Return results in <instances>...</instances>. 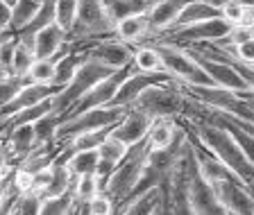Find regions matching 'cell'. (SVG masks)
Returning <instances> with one entry per match:
<instances>
[{"mask_svg":"<svg viewBox=\"0 0 254 215\" xmlns=\"http://www.w3.org/2000/svg\"><path fill=\"white\" fill-rule=\"evenodd\" d=\"M189 129H190L189 136L193 138V141H197L204 150H209L216 159H220V161L254 193V163L245 157L241 145L234 141V136L225 127L216 125V122H211V120L197 118V120H190Z\"/></svg>","mask_w":254,"mask_h":215,"instance_id":"obj_1","label":"cell"},{"mask_svg":"<svg viewBox=\"0 0 254 215\" xmlns=\"http://www.w3.org/2000/svg\"><path fill=\"white\" fill-rule=\"evenodd\" d=\"M148 154H150L148 141L136 143V145H132L127 150L125 159H123L116 168L111 170L109 177H107L105 190H102V193H107L111 200H114V206H116V209L127 195L132 193L134 184L138 181L143 168H145V163H148Z\"/></svg>","mask_w":254,"mask_h":215,"instance_id":"obj_2","label":"cell"},{"mask_svg":"<svg viewBox=\"0 0 254 215\" xmlns=\"http://www.w3.org/2000/svg\"><path fill=\"white\" fill-rule=\"evenodd\" d=\"M114 30H116V23L109 18L102 0H77L75 23L66 39L70 43H91L114 34Z\"/></svg>","mask_w":254,"mask_h":215,"instance_id":"obj_3","label":"cell"},{"mask_svg":"<svg viewBox=\"0 0 254 215\" xmlns=\"http://www.w3.org/2000/svg\"><path fill=\"white\" fill-rule=\"evenodd\" d=\"M111 73H114V68H109V66H105V63H100L98 59L86 54V59L79 63V68L75 70V75L70 77L68 84L62 86V89L53 95V111L59 118H64V113H66L91 86H95L100 79H105L107 75H111Z\"/></svg>","mask_w":254,"mask_h":215,"instance_id":"obj_4","label":"cell"},{"mask_svg":"<svg viewBox=\"0 0 254 215\" xmlns=\"http://www.w3.org/2000/svg\"><path fill=\"white\" fill-rule=\"evenodd\" d=\"M129 107H95V109H86L79 111L75 115L64 118L57 127L55 134V143H68L73 136L84 134V131H93V129H102V127H114L123 115L127 113Z\"/></svg>","mask_w":254,"mask_h":215,"instance_id":"obj_5","label":"cell"},{"mask_svg":"<svg viewBox=\"0 0 254 215\" xmlns=\"http://www.w3.org/2000/svg\"><path fill=\"white\" fill-rule=\"evenodd\" d=\"M157 50L161 54V61H164V70L173 75V79H180L182 84L190 86H216V82L206 75L200 61L182 46L164 41L157 46Z\"/></svg>","mask_w":254,"mask_h":215,"instance_id":"obj_6","label":"cell"},{"mask_svg":"<svg viewBox=\"0 0 254 215\" xmlns=\"http://www.w3.org/2000/svg\"><path fill=\"white\" fill-rule=\"evenodd\" d=\"M182 102H184V93L180 86L168 84H152L143 91L134 100V109L148 113L150 118H175L182 113Z\"/></svg>","mask_w":254,"mask_h":215,"instance_id":"obj_7","label":"cell"},{"mask_svg":"<svg viewBox=\"0 0 254 215\" xmlns=\"http://www.w3.org/2000/svg\"><path fill=\"white\" fill-rule=\"evenodd\" d=\"M232 27V23H227L222 16H216V18H206V21L190 23V25L184 27L166 30V34L175 43H213L227 37Z\"/></svg>","mask_w":254,"mask_h":215,"instance_id":"obj_8","label":"cell"},{"mask_svg":"<svg viewBox=\"0 0 254 215\" xmlns=\"http://www.w3.org/2000/svg\"><path fill=\"white\" fill-rule=\"evenodd\" d=\"M211 188L216 193L225 213L238 215H254V193L241 179H220L211 181Z\"/></svg>","mask_w":254,"mask_h":215,"instance_id":"obj_9","label":"cell"},{"mask_svg":"<svg viewBox=\"0 0 254 215\" xmlns=\"http://www.w3.org/2000/svg\"><path fill=\"white\" fill-rule=\"evenodd\" d=\"M168 82H173V75L166 73V70H161V73H143V70L134 68L132 73L121 82V86H118V91L114 93L109 105L111 107H132L134 100H136L148 86L168 84Z\"/></svg>","mask_w":254,"mask_h":215,"instance_id":"obj_10","label":"cell"},{"mask_svg":"<svg viewBox=\"0 0 254 215\" xmlns=\"http://www.w3.org/2000/svg\"><path fill=\"white\" fill-rule=\"evenodd\" d=\"M152 120H154V118H150L148 113H143V111L129 107V109H127V113L123 115L116 125L111 127L109 134H111V136H116L118 141H123L125 145L132 147V145H136V143L145 141L150 127H152Z\"/></svg>","mask_w":254,"mask_h":215,"instance_id":"obj_11","label":"cell"},{"mask_svg":"<svg viewBox=\"0 0 254 215\" xmlns=\"http://www.w3.org/2000/svg\"><path fill=\"white\" fill-rule=\"evenodd\" d=\"M86 54L98 59L100 63H105V66H109L114 70L132 66V57H134L129 46L125 41H121V39H98L95 43L89 46Z\"/></svg>","mask_w":254,"mask_h":215,"instance_id":"obj_12","label":"cell"},{"mask_svg":"<svg viewBox=\"0 0 254 215\" xmlns=\"http://www.w3.org/2000/svg\"><path fill=\"white\" fill-rule=\"evenodd\" d=\"M189 213H206V215L225 213V209L220 206L216 193H213L211 184L200 174V168H197V172L189 181Z\"/></svg>","mask_w":254,"mask_h":215,"instance_id":"obj_13","label":"cell"},{"mask_svg":"<svg viewBox=\"0 0 254 215\" xmlns=\"http://www.w3.org/2000/svg\"><path fill=\"white\" fill-rule=\"evenodd\" d=\"M57 91H59V86H55V84H37V82H30V84L23 86L7 105L0 107V120H5L7 115L16 113V111H21V109H27V107L46 100V98H53Z\"/></svg>","mask_w":254,"mask_h":215,"instance_id":"obj_14","label":"cell"},{"mask_svg":"<svg viewBox=\"0 0 254 215\" xmlns=\"http://www.w3.org/2000/svg\"><path fill=\"white\" fill-rule=\"evenodd\" d=\"M32 48H34V57L37 59H55L57 53L66 46V32L57 23H48L41 30L32 34Z\"/></svg>","mask_w":254,"mask_h":215,"instance_id":"obj_15","label":"cell"},{"mask_svg":"<svg viewBox=\"0 0 254 215\" xmlns=\"http://www.w3.org/2000/svg\"><path fill=\"white\" fill-rule=\"evenodd\" d=\"M189 0H154L148 9L150 18V30L152 32H166L175 25V21L180 18L182 9L186 7Z\"/></svg>","mask_w":254,"mask_h":215,"instance_id":"obj_16","label":"cell"},{"mask_svg":"<svg viewBox=\"0 0 254 215\" xmlns=\"http://www.w3.org/2000/svg\"><path fill=\"white\" fill-rule=\"evenodd\" d=\"M55 161L66 163L73 177H82V174H93L98 170L100 154H98V147L95 150H75V152L64 150L62 154L55 157Z\"/></svg>","mask_w":254,"mask_h":215,"instance_id":"obj_17","label":"cell"},{"mask_svg":"<svg viewBox=\"0 0 254 215\" xmlns=\"http://www.w3.org/2000/svg\"><path fill=\"white\" fill-rule=\"evenodd\" d=\"M37 147V134H34V125H21V127H14V129L7 134V143H5V150H7V157L9 159H23Z\"/></svg>","mask_w":254,"mask_h":215,"instance_id":"obj_18","label":"cell"},{"mask_svg":"<svg viewBox=\"0 0 254 215\" xmlns=\"http://www.w3.org/2000/svg\"><path fill=\"white\" fill-rule=\"evenodd\" d=\"M182 134H184V131L177 129L173 118H154L145 141H148L150 150H166V147L175 145V143L180 141Z\"/></svg>","mask_w":254,"mask_h":215,"instance_id":"obj_19","label":"cell"},{"mask_svg":"<svg viewBox=\"0 0 254 215\" xmlns=\"http://www.w3.org/2000/svg\"><path fill=\"white\" fill-rule=\"evenodd\" d=\"M150 18H148V11H141V14H134V16H127V18H121L116 23V34L121 41L125 43H138L150 34Z\"/></svg>","mask_w":254,"mask_h":215,"instance_id":"obj_20","label":"cell"},{"mask_svg":"<svg viewBox=\"0 0 254 215\" xmlns=\"http://www.w3.org/2000/svg\"><path fill=\"white\" fill-rule=\"evenodd\" d=\"M216 16H220V9L213 7V5H209L206 0H189L173 27H184V25H190V23H200V21H206V18H216ZM173 27H170V30H173Z\"/></svg>","mask_w":254,"mask_h":215,"instance_id":"obj_21","label":"cell"},{"mask_svg":"<svg viewBox=\"0 0 254 215\" xmlns=\"http://www.w3.org/2000/svg\"><path fill=\"white\" fill-rule=\"evenodd\" d=\"M121 213H134V215H150V213H164V200H161V188L145 190L143 195H138L134 202H129L127 206H123Z\"/></svg>","mask_w":254,"mask_h":215,"instance_id":"obj_22","label":"cell"},{"mask_svg":"<svg viewBox=\"0 0 254 215\" xmlns=\"http://www.w3.org/2000/svg\"><path fill=\"white\" fill-rule=\"evenodd\" d=\"M102 2H105V9L114 23H118L121 18H127V16L148 11L150 5H152V0H102Z\"/></svg>","mask_w":254,"mask_h":215,"instance_id":"obj_23","label":"cell"},{"mask_svg":"<svg viewBox=\"0 0 254 215\" xmlns=\"http://www.w3.org/2000/svg\"><path fill=\"white\" fill-rule=\"evenodd\" d=\"M34 48H32V39L27 37H16V48H14V57H11V73L27 77L30 66L34 63Z\"/></svg>","mask_w":254,"mask_h":215,"instance_id":"obj_24","label":"cell"},{"mask_svg":"<svg viewBox=\"0 0 254 215\" xmlns=\"http://www.w3.org/2000/svg\"><path fill=\"white\" fill-rule=\"evenodd\" d=\"M43 2H46V0H18L16 7L11 9V23H9L11 34H18V32L37 16V11L43 7Z\"/></svg>","mask_w":254,"mask_h":215,"instance_id":"obj_25","label":"cell"},{"mask_svg":"<svg viewBox=\"0 0 254 215\" xmlns=\"http://www.w3.org/2000/svg\"><path fill=\"white\" fill-rule=\"evenodd\" d=\"M132 61H134V68L143 70V73H161L164 70V61H161V54H159L157 46H145L141 50H136Z\"/></svg>","mask_w":254,"mask_h":215,"instance_id":"obj_26","label":"cell"},{"mask_svg":"<svg viewBox=\"0 0 254 215\" xmlns=\"http://www.w3.org/2000/svg\"><path fill=\"white\" fill-rule=\"evenodd\" d=\"M59 122H62V118L55 111L41 115L37 122H32L34 125V134H37V145H53Z\"/></svg>","mask_w":254,"mask_h":215,"instance_id":"obj_27","label":"cell"},{"mask_svg":"<svg viewBox=\"0 0 254 215\" xmlns=\"http://www.w3.org/2000/svg\"><path fill=\"white\" fill-rule=\"evenodd\" d=\"M127 150H129V145H125V143L118 141V138L111 136V134L100 143V145H98V154H100V161L109 163V165H114V168H116L118 163L125 159Z\"/></svg>","mask_w":254,"mask_h":215,"instance_id":"obj_28","label":"cell"},{"mask_svg":"<svg viewBox=\"0 0 254 215\" xmlns=\"http://www.w3.org/2000/svg\"><path fill=\"white\" fill-rule=\"evenodd\" d=\"M109 131H111V127H102V129L77 134V136H73L68 143H66V145H68L66 150H70V152H75V150H95V147L109 136Z\"/></svg>","mask_w":254,"mask_h":215,"instance_id":"obj_29","label":"cell"},{"mask_svg":"<svg viewBox=\"0 0 254 215\" xmlns=\"http://www.w3.org/2000/svg\"><path fill=\"white\" fill-rule=\"evenodd\" d=\"M98 193H102L100 179L93 174H82V177H75L73 181V197L79 202H91Z\"/></svg>","mask_w":254,"mask_h":215,"instance_id":"obj_30","label":"cell"},{"mask_svg":"<svg viewBox=\"0 0 254 215\" xmlns=\"http://www.w3.org/2000/svg\"><path fill=\"white\" fill-rule=\"evenodd\" d=\"M55 73H57L55 59H34L27 77H30V82H37V84H53Z\"/></svg>","mask_w":254,"mask_h":215,"instance_id":"obj_31","label":"cell"},{"mask_svg":"<svg viewBox=\"0 0 254 215\" xmlns=\"http://www.w3.org/2000/svg\"><path fill=\"white\" fill-rule=\"evenodd\" d=\"M73 206V190L55 197H41V213L43 215H66Z\"/></svg>","mask_w":254,"mask_h":215,"instance_id":"obj_32","label":"cell"},{"mask_svg":"<svg viewBox=\"0 0 254 215\" xmlns=\"http://www.w3.org/2000/svg\"><path fill=\"white\" fill-rule=\"evenodd\" d=\"M75 14H77V0H55V23L66 34L75 23Z\"/></svg>","mask_w":254,"mask_h":215,"instance_id":"obj_33","label":"cell"},{"mask_svg":"<svg viewBox=\"0 0 254 215\" xmlns=\"http://www.w3.org/2000/svg\"><path fill=\"white\" fill-rule=\"evenodd\" d=\"M11 213L18 215H39L41 213V195L34 193V190H25V193L18 195V200L14 204V211Z\"/></svg>","mask_w":254,"mask_h":215,"instance_id":"obj_34","label":"cell"},{"mask_svg":"<svg viewBox=\"0 0 254 215\" xmlns=\"http://www.w3.org/2000/svg\"><path fill=\"white\" fill-rule=\"evenodd\" d=\"M25 84H30V77H21V75H14V73L0 79V107L7 105Z\"/></svg>","mask_w":254,"mask_h":215,"instance_id":"obj_35","label":"cell"},{"mask_svg":"<svg viewBox=\"0 0 254 215\" xmlns=\"http://www.w3.org/2000/svg\"><path fill=\"white\" fill-rule=\"evenodd\" d=\"M216 48H225V50H229V53L234 54V57H238L241 61L245 63H254V37L245 39L243 43H236V46H220V43H216Z\"/></svg>","mask_w":254,"mask_h":215,"instance_id":"obj_36","label":"cell"},{"mask_svg":"<svg viewBox=\"0 0 254 215\" xmlns=\"http://www.w3.org/2000/svg\"><path fill=\"white\" fill-rule=\"evenodd\" d=\"M245 9H248V5H243V2H229V5L220 7V16L232 25H243Z\"/></svg>","mask_w":254,"mask_h":215,"instance_id":"obj_37","label":"cell"},{"mask_svg":"<svg viewBox=\"0 0 254 215\" xmlns=\"http://www.w3.org/2000/svg\"><path fill=\"white\" fill-rule=\"evenodd\" d=\"M116 211V206H114V200H111L107 193H98L93 197V200L89 202V213L91 215H109Z\"/></svg>","mask_w":254,"mask_h":215,"instance_id":"obj_38","label":"cell"},{"mask_svg":"<svg viewBox=\"0 0 254 215\" xmlns=\"http://www.w3.org/2000/svg\"><path fill=\"white\" fill-rule=\"evenodd\" d=\"M32 177H34V174L27 172L25 168H18L14 172V177H11V184L21 190V193H25V190H32Z\"/></svg>","mask_w":254,"mask_h":215,"instance_id":"obj_39","label":"cell"},{"mask_svg":"<svg viewBox=\"0 0 254 215\" xmlns=\"http://www.w3.org/2000/svg\"><path fill=\"white\" fill-rule=\"evenodd\" d=\"M9 23H11V7H7L5 2H0V37L9 32Z\"/></svg>","mask_w":254,"mask_h":215,"instance_id":"obj_40","label":"cell"},{"mask_svg":"<svg viewBox=\"0 0 254 215\" xmlns=\"http://www.w3.org/2000/svg\"><path fill=\"white\" fill-rule=\"evenodd\" d=\"M7 172H9V157H7L5 145H0V179L7 177Z\"/></svg>","mask_w":254,"mask_h":215,"instance_id":"obj_41","label":"cell"},{"mask_svg":"<svg viewBox=\"0 0 254 215\" xmlns=\"http://www.w3.org/2000/svg\"><path fill=\"white\" fill-rule=\"evenodd\" d=\"M209 5H213V7H218L220 9L222 5H229V2H243V5H252L254 0H206Z\"/></svg>","mask_w":254,"mask_h":215,"instance_id":"obj_42","label":"cell"},{"mask_svg":"<svg viewBox=\"0 0 254 215\" xmlns=\"http://www.w3.org/2000/svg\"><path fill=\"white\" fill-rule=\"evenodd\" d=\"M243 25H250V27H254V2H252V5H248V9H245Z\"/></svg>","mask_w":254,"mask_h":215,"instance_id":"obj_43","label":"cell"},{"mask_svg":"<svg viewBox=\"0 0 254 215\" xmlns=\"http://www.w3.org/2000/svg\"><path fill=\"white\" fill-rule=\"evenodd\" d=\"M7 186H9V179H7V177H2V179H0V202H2V195H5Z\"/></svg>","mask_w":254,"mask_h":215,"instance_id":"obj_44","label":"cell"},{"mask_svg":"<svg viewBox=\"0 0 254 215\" xmlns=\"http://www.w3.org/2000/svg\"><path fill=\"white\" fill-rule=\"evenodd\" d=\"M238 120H241V118H238ZM241 125H243L245 129H248L250 134H252V136H254V125H252V122H245V120H241Z\"/></svg>","mask_w":254,"mask_h":215,"instance_id":"obj_45","label":"cell"},{"mask_svg":"<svg viewBox=\"0 0 254 215\" xmlns=\"http://www.w3.org/2000/svg\"><path fill=\"white\" fill-rule=\"evenodd\" d=\"M0 2H5L7 7H11V9H14V7H16V2H18V0H0Z\"/></svg>","mask_w":254,"mask_h":215,"instance_id":"obj_46","label":"cell"}]
</instances>
